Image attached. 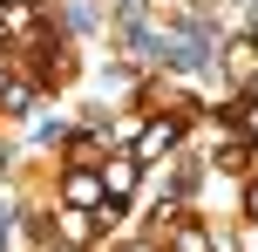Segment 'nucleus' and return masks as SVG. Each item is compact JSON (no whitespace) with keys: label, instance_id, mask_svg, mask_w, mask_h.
<instances>
[{"label":"nucleus","instance_id":"nucleus-1","mask_svg":"<svg viewBox=\"0 0 258 252\" xmlns=\"http://www.w3.org/2000/svg\"><path fill=\"white\" fill-rule=\"evenodd\" d=\"M177 136H183V123H177V116L150 123V130H143V157H156V150H170V143H177Z\"/></svg>","mask_w":258,"mask_h":252},{"label":"nucleus","instance_id":"nucleus-2","mask_svg":"<svg viewBox=\"0 0 258 252\" xmlns=\"http://www.w3.org/2000/svg\"><path fill=\"white\" fill-rule=\"evenodd\" d=\"M102 184H109V198H122V191L136 184V164H109V171H102Z\"/></svg>","mask_w":258,"mask_h":252},{"label":"nucleus","instance_id":"nucleus-3","mask_svg":"<svg viewBox=\"0 0 258 252\" xmlns=\"http://www.w3.org/2000/svg\"><path fill=\"white\" fill-rule=\"evenodd\" d=\"M95 191H102V184H95L89 171H75V177H68V198H75V205H95Z\"/></svg>","mask_w":258,"mask_h":252},{"label":"nucleus","instance_id":"nucleus-4","mask_svg":"<svg viewBox=\"0 0 258 252\" xmlns=\"http://www.w3.org/2000/svg\"><path fill=\"white\" fill-rule=\"evenodd\" d=\"M245 205H251V218H258V184H251V198H245Z\"/></svg>","mask_w":258,"mask_h":252},{"label":"nucleus","instance_id":"nucleus-5","mask_svg":"<svg viewBox=\"0 0 258 252\" xmlns=\"http://www.w3.org/2000/svg\"><path fill=\"white\" fill-rule=\"evenodd\" d=\"M245 252H258V232H251V239H245Z\"/></svg>","mask_w":258,"mask_h":252},{"label":"nucleus","instance_id":"nucleus-6","mask_svg":"<svg viewBox=\"0 0 258 252\" xmlns=\"http://www.w3.org/2000/svg\"><path fill=\"white\" fill-rule=\"evenodd\" d=\"M251 130H258V109H251Z\"/></svg>","mask_w":258,"mask_h":252},{"label":"nucleus","instance_id":"nucleus-7","mask_svg":"<svg viewBox=\"0 0 258 252\" xmlns=\"http://www.w3.org/2000/svg\"><path fill=\"white\" fill-rule=\"evenodd\" d=\"M0 232H7V225H0Z\"/></svg>","mask_w":258,"mask_h":252}]
</instances>
